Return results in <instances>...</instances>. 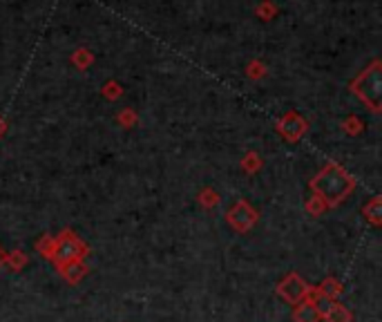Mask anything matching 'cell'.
<instances>
[{
    "mask_svg": "<svg viewBox=\"0 0 382 322\" xmlns=\"http://www.w3.org/2000/svg\"><path fill=\"white\" fill-rule=\"evenodd\" d=\"M316 289H318V293H320V295H324V298L333 300V302L340 298V295L344 293V286H342V282H340V280H338V277H333V275H329V277L322 280V282L316 286Z\"/></svg>",
    "mask_w": 382,
    "mask_h": 322,
    "instance_id": "9",
    "label": "cell"
},
{
    "mask_svg": "<svg viewBox=\"0 0 382 322\" xmlns=\"http://www.w3.org/2000/svg\"><path fill=\"white\" fill-rule=\"evenodd\" d=\"M293 322H322L320 311L309 295L293 307Z\"/></svg>",
    "mask_w": 382,
    "mask_h": 322,
    "instance_id": "8",
    "label": "cell"
},
{
    "mask_svg": "<svg viewBox=\"0 0 382 322\" xmlns=\"http://www.w3.org/2000/svg\"><path fill=\"white\" fill-rule=\"evenodd\" d=\"M362 217L367 219L371 226H382V197H373L369 204L362 206Z\"/></svg>",
    "mask_w": 382,
    "mask_h": 322,
    "instance_id": "10",
    "label": "cell"
},
{
    "mask_svg": "<svg viewBox=\"0 0 382 322\" xmlns=\"http://www.w3.org/2000/svg\"><path fill=\"white\" fill-rule=\"evenodd\" d=\"M36 251L40 258H45L52 262L54 260V253H56V237L54 235H42L36 240Z\"/></svg>",
    "mask_w": 382,
    "mask_h": 322,
    "instance_id": "13",
    "label": "cell"
},
{
    "mask_svg": "<svg viewBox=\"0 0 382 322\" xmlns=\"http://www.w3.org/2000/svg\"><path fill=\"white\" fill-rule=\"evenodd\" d=\"M242 168L246 173H257L262 168V159H259L257 152H249V155H246L244 161H242Z\"/></svg>",
    "mask_w": 382,
    "mask_h": 322,
    "instance_id": "16",
    "label": "cell"
},
{
    "mask_svg": "<svg viewBox=\"0 0 382 322\" xmlns=\"http://www.w3.org/2000/svg\"><path fill=\"white\" fill-rule=\"evenodd\" d=\"M5 260H7V251H5L3 247H0V271L5 269Z\"/></svg>",
    "mask_w": 382,
    "mask_h": 322,
    "instance_id": "20",
    "label": "cell"
},
{
    "mask_svg": "<svg viewBox=\"0 0 382 322\" xmlns=\"http://www.w3.org/2000/svg\"><path fill=\"white\" fill-rule=\"evenodd\" d=\"M54 237H56V253L52 260L54 269H61L67 262L85 260L90 256V247L72 231V228H63V231Z\"/></svg>",
    "mask_w": 382,
    "mask_h": 322,
    "instance_id": "3",
    "label": "cell"
},
{
    "mask_svg": "<svg viewBox=\"0 0 382 322\" xmlns=\"http://www.w3.org/2000/svg\"><path fill=\"white\" fill-rule=\"evenodd\" d=\"M105 97H107V99L121 97V90H118V86H107V88H105Z\"/></svg>",
    "mask_w": 382,
    "mask_h": 322,
    "instance_id": "18",
    "label": "cell"
},
{
    "mask_svg": "<svg viewBox=\"0 0 382 322\" xmlns=\"http://www.w3.org/2000/svg\"><path fill=\"white\" fill-rule=\"evenodd\" d=\"M304 210L311 215V217H320V215H324L327 213V204L322 201L320 197H316V195H311V197L307 199V204H304Z\"/></svg>",
    "mask_w": 382,
    "mask_h": 322,
    "instance_id": "14",
    "label": "cell"
},
{
    "mask_svg": "<svg viewBox=\"0 0 382 322\" xmlns=\"http://www.w3.org/2000/svg\"><path fill=\"white\" fill-rule=\"evenodd\" d=\"M199 204L203 206V208H215L217 204H219V195L212 190V188H203L201 193H199Z\"/></svg>",
    "mask_w": 382,
    "mask_h": 322,
    "instance_id": "15",
    "label": "cell"
},
{
    "mask_svg": "<svg viewBox=\"0 0 382 322\" xmlns=\"http://www.w3.org/2000/svg\"><path fill=\"white\" fill-rule=\"evenodd\" d=\"M29 264V258H27V253L21 251V249H14L7 253V260H5V267L14 271V273H21V271Z\"/></svg>",
    "mask_w": 382,
    "mask_h": 322,
    "instance_id": "12",
    "label": "cell"
},
{
    "mask_svg": "<svg viewBox=\"0 0 382 322\" xmlns=\"http://www.w3.org/2000/svg\"><path fill=\"white\" fill-rule=\"evenodd\" d=\"M226 222L235 233H249L259 222V213L246 199H237L235 204L226 210Z\"/></svg>",
    "mask_w": 382,
    "mask_h": 322,
    "instance_id": "4",
    "label": "cell"
},
{
    "mask_svg": "<svg viewBox=\"0 0 382 322\" xmlns=\"http://www.w3.org/2000/svg\"><path fill=\"white\" fill-rule=\"evenodd\" d=\"M324 322H353V313L351 309H346L344 304H340L338 300L331 304V309L322 316Z\"/></svg>",
    "mask_w": 382,
    "mask_h": 322,
    "instance_id": "11",
    "label": "cell"
},
{
    "mask_svg": "<svg viewBox=\"0 0 382 322\" xmlns=\"http://www.w3.org/2000/svg\"><path fill=\"white\" fill-rule=\"evenodd\" d=\"M307 128H309V123L304 121V119L297 112H293V110H291V112H286L277 121V132L282 134L286 141H291V143L300 141L304 137V132H307Z\"/></svg>",
    "mask_w": 382,
    "mask_h": 322,
    "instance_id": "6",
    "label": "cell"
},
{
    "mask_svg": "<svg viewBox=\"0 0 382 322\" xmlns=\"http://www.w3.org/2000/svg\"><path fill=\"white\" fill-rule=\"evenodd\" d=\"M351 92L373 114L382 110V63L373 61L351 81Z\"/></svg>",
    "mask_w": 382,
    "mask_h": 322,
    "instance_id": "2",
    "label": "cell"
},
{
    "mask_svg": "<svg viewBox=\"0 0 382 322\" xmlns=\"http://www.w3.org/2000/svg\"><path fill=\"white\" fill-rule=\"evenodd\" d=\"M56 271L61 273V277L65 280L67 284L74 286L90 273V267L85 264V260H74V262H67V264H63L61 269H56Z\"/></svg>",
    "mask_w": 382,
    "mask_h": 322,
    "instance_id": "7",
    "label": "cell"
},
{
    "mask_svg": "<svg viewBox=\"0 0 382 322\" xmlns=\"http://www.w3.org/2000/svg\"><path fill=\"white\" fill-rule=\"evenodd\" d=\"M313 286L309 282H304V277L300 273H295V271H291V273H286L282 280H279V284L275 286V293L282 298L284 302L288 304H297L300 300H304L307 295L311 293Z\"/></svg>",
    "mask_w": 382,
    "mask_h": 322,
    "instance_id": "5",
    "label": "cell"
},
{
    "mask_svg": "<svg viewBox=\"0 0 382 322\" xmlns=\"http://www.w3.org/2000/svg\"><path fill=\"white\" fill-rule=\"evenodd\" d=\"M5 132H7V123H5V119L0 116V137H3Z\"/></svg>",
    "mask_w": 382,
    "mask_h": 322,
    "instance_id": "21",
    "label": "cell"
},
{
    "mask_svg": "<svg viewBox=\"0 0 382 322\" xmlns=\"http://www.w3.org/2000/svg\"><path fill=\"white\" fill-rule=\"evenodd\" d=\"M311 193L327 204V208H335L355 190V179L335 161H329L324 168L309 182Z\"/></svg>",
    "mask_w": 382,
    "mask_h": 322,
    "instance_id": "1",
    "label": "cell"
},
{
    "mask_svg": "<svg viewBox=\"0 0 382 322\" xmlns=\"http://www.w3.org/2000/svg\"><path fill=\"white\" fill-rule=\"evenodd\" d=\"M344 130L351 132V134H358V132H360V121H358L355 116L346 119V121H344Z\"/></svg>",
    "mask_w": 382,
    "mask_h": 322,
    "instance_id": "17",
    "label": "cell"
},
{
    "mask_svg": "<svg viewBox=\"0 0 382 322\" xmlns=\"http://www.w3.org/2000/svg\"><path fill=\"white\" fill-rule=\"evenodd\" d=\"M134 121H137V116H134L132 112H123V114H121V123H125V125H132Z\"/></svg>",
    "mask_w": 382,
    "mask_h": 322,
    "instance_id": "19",
    "label": "cell"
}]
</instances>
